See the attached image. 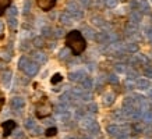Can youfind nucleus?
I'll return each instance as SVG.
<instances>
[{"mask_svg":"<svg viewBox=\"0 0 152 139\" xmlns=\"http://www.w3.org/2000/svg\"><path fill=\"white\" fill-rule=\"evenodd\" d=\"M52 113V104L50 103H39L37 107V116L39 117V118H43V117H48L50 116Z\"/></svg>","mask_w":152,"mask_h":139,"instance_id":"f03ea898","label":"nucleus"},{"mask_svg":"<svg viewBox=\"0 0 152 139\" xmlns=\"http://www.w3.org/2000/svg\"><path fill=\"white\" fill-rule=\"evenodd\" d=\"M56 3H57V0H37L38 7L43 11H50L56 6Z\"/></svg>","mask_w":152,"mask_h":139,"instance_id":"7ed1b4c3","label":"nucleus"},{"mask_svg":"<svg viewBox=\"0 0 152 139\" xmlns=\"http://www.w3.org/2000/svg\"><path fill=\"white\" fill-rule=\"evenodd\" d=\"M3 35H4V24L0 21V38H3Z\"/></svg>","mask_w":152,"mask_h":139,"instance_id":"1a4fd4ad","label":"nucleus"},{"mask_svg":"<svg viewBox=\"0 0 152 139\" xmlns=\"http://www.w3.org/2000/svg\"><path fill=\"white\" fill-rule=\"evenodd\" d=\"M61 81H63V75L59 74V72H57V74H55V75H53V77L50 78V82L53 83V85H56V83L61 82Z\"/></svg>","mask_w":152,"mask_h":139,"instance_id":"423d86ee","label":"nucleus"},{"mask_svg":"<svg viewBox=\"0 0 152 139\" xmlns=\"http://www.w3.org/2000/svg\"><path fill=\"white\" fill-rule=\"evenodd\" d=\"M11 4V0H0V15H3L6 9H9Z\"/></svg>","mask_w":152,"mask_h":139,"instance_id":"39448f33","label":"nucleus"},{"mask_svg":"<svg viewBox=\"0 0 152 139\" xmlns=\"http://www.w3.org/2000/svg\"><path fill=\"white\" fill-rule=\"evenodd\" d=\"M15 127H17V124H15V121L13 120H9V121H4L3 124H1V128H3V134H4V136H9L11 132H13L14 130H15Z\"/></svg>","mask_w":152,"mask_h":139,"instance_id":"20e7f679","label":"nucleus"},{"mask_svg":"<svg viewBox=\"0 0 152 139\" xmlns=\"http://www.w3.org/2000/svg\"><path fill=\"white\" fill-rule=\"evenodd\" d=\"M66 46L69 47L74 56H80L87 49V41L80 31L74 29L66 35Z\"/></svg>","mask_w":152,"mask_h":139,"instance_id":"f257e3e1","label":"nucleus"},{"mask_svg":"<svg viewBox=\"0 0 152 139\" xmlns=\"http://www.w3.org/2000/svg\"><path fill=\"white\" fill-rule=\"evenodd\" d=\"M3 103H4V99H3V97H1V99H0V107L3 106Z\"/></svg>","mask_w":152,"mask_h":139,"instance_id":"9d476101","label":"nucleus"},{"mask_svg":"<svg viewBox=\"0 0 152 139\" xmlns=\"http://www.w3.org/2000/svg\"><path fill=\"white\" fill-rule=\"evenodd\" d=\"M56 134H57V128H56V127H52V128L46 130V132H45V135H46L48 138H50V136H55Z\"/></svg>","mask_w":152,"mask_h":139,"instance_id":"0eeeda50","label":"nucleus"},{"mask_svg":"<svg viewBox=\"0 0 152 139\" xmlns=\"http://www.w3.org/2000/svg\"><path fill=\"white\" fill-rule=\"evenodd\" d=\"M21 104H23V100H21V99H14L13 100V106L14 107H20Z\"/></svg>","mask_w":152,"mask_h":139,"instance_id":"6e6552de","label":"nucleus"}]
</instances>
